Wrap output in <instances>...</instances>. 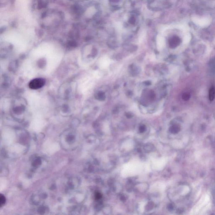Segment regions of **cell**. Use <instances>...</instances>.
I'll return each mask as SVG.
<instances>
[{
  "label": "cell",
  "instance_id": "obj_1",
  "mask_svg": "<svg viewBox=\"0 0 215 215\" xmlns=\"http://www.w3.org/2000/svg\"><path fill=\"white\" fill-rule=\"evenodd\" d=\"M45 83V79L41 78H35L30 82L29 86L32 90L39 89L43 87Z\"/></svg>",
  "mask_w": 215,
  "mask_h": 215
},
{
  "label": "cell",
  "instance_id": "obj_4",
  "mask_svg": "<svg viewBox=\"0 0 215 215\" xmlns=\"http://www.w3.org/2000/svg\"><path fill=\"white\" fill-rule=\"evenodd\" d=\"M5 201V198L4 196L1 195V197H0V205H1V206H2V205L4 204Z\"/></svg>",
  "mask_w": 215,
  "mask_h": 215
},
{
  "label": "cell",
  "instance_id": "obj_3",
  "mask_svg": "<svg viewBox=\"0 0 215 215\" xmlns=\"http://www.w3.org/2000/svg\"><path fill=\"white\" fill-rule=\"evenodd\" d=\"M215 97V89L214 88H211L209 90V99L212 101L214 100Z\"/></svg>",
  "mask_w": 215,
  "mask_h": 215
},
{
  "label": "cell",
  "instance_id": "obj_2",
  "mask_svg": "<svg viewBox=\"0 0 215 215\" xmlns=\"http://www.w3.org/2000/svg\"><path fill=\"white\" fill-rule=\"evenodd\" d=\"M180 43V39L177 36H174L170 39V43L173 46L178 45Z\"/></svg>",
  "mask_w": 215,
  "mask_h": 215
},
{
  "label": "cell",
  "instance_id": "obj_5",
  "mask_svg": "<svg viewBox=\"0 0 215 215\" xmlns=\"http://www.w3.org/2000/svg\"><path fill=\"white\" fill-rule=\"evenodd\" d=\"M184 97H185V98H184V99L188 100L189 99L190 96L188 95V94H185V95H184Z\"/></svg>",
  "mask_w": 215,
  "mask_h": 215
},
{
  "label": "cell",
  "instance_id": "obj_6",
  "mask_svg": "<svg viewBox=\"0 0 215 215\" xmlns=\"http://www.w3.org/2000/svg\"><path fill=\"white\" fill-rule=\"evenodd\" d=\"M213 64H214V65H213V66H214V70H215V60H214V61L213 62Z\"/></svg>",
  "mask_w": 215,
  "mask_h": 215
}]
</instances>
